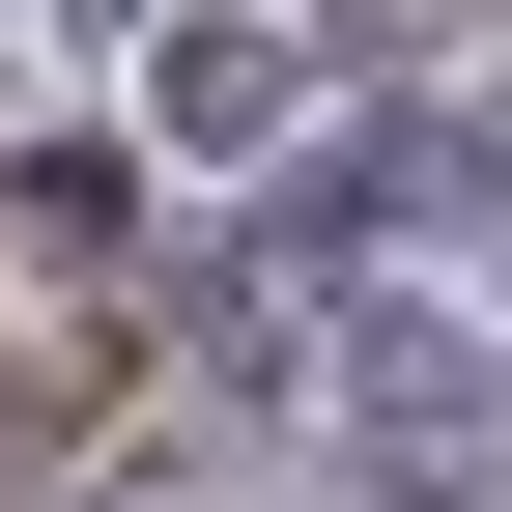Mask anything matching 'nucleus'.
I'll return each mask as SVG.
<instances>
[{
  "instance_id": "nucleus-1",
  "label": "nucleus",
  "mask_w": 512,
  "mask_h": 512,
  "mask_svg": "<svg viewBox=\"0 0 512 512\" xmlns=\"http://www.w3.org/2000/svg\"><path fill=\"white\" fill-rule=\"evenodd\" d=\"M0 427H29V399H0Z\"/></svg>"
}]
</instances>
